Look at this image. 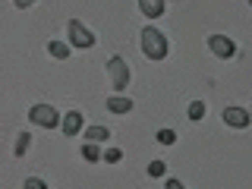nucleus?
<instances>
[{
	"mask_svg": "<svg viewBox=\"0 0 252 189\" xmlns=\"http://www.w3.org/2000/svg\"><path fill=\"white\" fill-rule=\"evenodd\" d=\"M66 32H69V44L82 47V51H89V47H94V35H92V32L85 29V26H82L79 19H69Z\"/></svg>",
	"mask_w": 252,
	"mask_h": 189,
	"instance_id": "obj_4",
	"label": "nucleus"
},
{
	"mask_svg": "<svg viewBox=\"0 0 252 189\" xmlns=\"http://www.w3.org/2000/svg\"><path fill=\"white\" fill-rule=\"evenodd\" d=\"M167 189H186V186L180 183V180H167Z\"/></svg>",
	"mask_w": 252,
	"mask_h": 189,
	"instance_id": "obj_19",
	"label": "nucleus"
},
{
	"mask_svg": "<svg viewBox=\"0 0 252 189\" xmlns=\"http://www.w3.org/2000/svg\"><path fill=\"white\" fill-rule=\"evenodd\" d=\"M47 54H51L54 60H66V57H69V44H63V41H51V44H47Z\"/></svg>",
	"mask_w": 252,
	"mask_h": 189,
	"instance_id": "obj_11",
	"label": "nucleus"
},
{
	"mask_svg": "<svg viewBox=\"0 0 252 189\" xmlns=\"http://www.w3.org/2000/svg\"><path fill=\"white\" fill-rule=\"evenodd\" d=\"M85 139H89V142H107L110 129H107V126H89V129H85Z\"/></svg>",
	"mask_w": 252,
	"mask_h": 189,
	"instance_id": "obj_10",
	"label": "nucleus"
},
{
	"mask_svg": "<svg viewBox=\"0 0 252 189\" xmlns=\"http://www.w3.org/2000/svg\"><path fill=\"white\" fill-rule=\"evenodd\" d=\"M164 173H167V164H164V161H152V164H148V177H164Z\"/></svg>",
	"mask_w": 252,
	"mask_h": 189,
	"instance_id": "obj_15",
	"label": "nucleus"
},
{
	"mask_svg": "<svg viewBox=\"0 0 252 189\" xmlns=\"http://www.w3.org/2000/svg\"><path fill=\"white\" fill-rule=\"evenodd\" d=\"M35 3V0H16V6H19V10H26V6H32Z\"/></svg>",
	"mask_w": 252,
	"mask_h": 189,
	"instance_id": "obj_20",
	"label": "nucleus"
},
{
	"mask_svg": "<svg viewBox=\"0 0 252 189\" xmlns=\"http://www.w3.org/2000/svg\"><path fill=\"white\" fill-rule=\"evenodd\" d=\"M107 73H110V85H114V92H123L126 85H129V66H126L123 57H110L107 60Z\"/></svg>",
	"mask_w": 252,
	"mask_h": 189,
	"instance_id": "obj_2",
	"label": "nucleus"
},
{
	"mask_svg": "<svg viewBox=\"0 0 252 189\" xmlns=\"http://www.w3.org/2000/svg\"><path fill=\"white\" fill-rule=\"evenodd\" d=\"M249 6H252V0H249Z\"/></svg>",
	"mask_w": 252,
	"mask_h": 189,
	"instance_id": "obj_21",
	"label": "nucleus"
},
{
	"mask_svg": "<svg viewBox=\"0 0 252 189\" xmlns=\"http://www.w3.org/2000/svg\"><path fill=\"white\" fill-rule=\"evenodd\" d=\"M29 120L35 126H44V129H54V126H60V114L54 110L51 104H35L29 110Z\"/></svg>",
	"mask_w": 252,
	"mask_h": 189,
	"instance_id": "obj_3",
	"label": "nucleus"
},
{
	"mask_svg": "<svg viewBox=\"0 0 252 189\" xmlns=\"http://www.w3.org/2000/svg\"><path fill=\"white\" fill-rule=\"evenodd\" d=\"M167 51H170L167 38H164L161 32L152 29V26L142 29V54H145L148 60H164V57H167Z\"/></svg>",
	"mask_w": 252,
	"mask_h": 189,
	"instance_id": "obj_1",
	"label": "nucleus"
},
{
	"mask_svg": "<svg viewBox=\"0 0 252 189\" xmlns=\"http://www.w3.org/2000/svg\"><path fill=\"white\" fill-rule=\"evenodd\" d=\"M139 10L148 16V19H158L164 13V0H139Z\"/></svg>",
	"mask_w": 252,
	"mask_h": 189,
	"instance_id": "obj_9",
	"label": "nucleus"
},
{
	"mask_svg": "<svg viewBox=\"0 0 252 189\" xmlns=\"http://www.w3.org/2000/svg\"><path fill=\"white\" fill-rule=\"evenodd\" d=\"M82 126H85V117L79 114V110H69V114L60 120V129L66 132V136H76V132L82 129Z\"/></svg>",
	"mask_w": 252,
	"mask_h": 189,
	"instance_id": "obj_7",
	"label": "nucleus"
},
{
	"mask_svg": "<svg viewBox=\"0 0 252 189\" xmlns=\"http://www.w3.org/2000/svg\"><path fill=\"white\" fill-rule=\"evenodd\" d=\"M202 117H205V104H202V101H192V104H189V120L199 123Z\"/></svg>",
	"mask_w": 252,
	"mask_h": 189,
	"instance_id": "obj_14",
	"label": "nucleus"
},
{
	"mask_svg": "<svg viewBox=\"0 0 252 189\" xmlns=\"http://www.w3.org/2000/svg\"><path fill=\"white\" fill-rule=\"evenodd\" d=\"M158 142H161V145H173V142H177V132H173V129H161V132H158Z\"/></svg>",
	"mask_w": 252,
	"mask_h": 189,
	"instance_id": "obj_16",
	"label": "nucleus"
},
{
	"mask_svg": "<svg viewBox=\"0 0 252 189\" xmlns=\"http://www.w3.org/2000/svg\"><path fill=\"white\" fill-rule=\"evenodd\" d=\"M107 110H110V114H129L132 101L129 98H120V94H110V98H107Z\"/></svg>",
	"mask_w": 252,
	"mask_h": 189,
	"instance_id": "obj_8",
	"label": "nucleus"
},
{
	"mask_svg": "<svg viewBox=\"0 0 252 189\" xmlns=\"http://www.w3.org/2000/svg\"><path fill=\"white\" fill-rule=\"evenodd\" d=\"M29 145H32V136H29V132H19V139H16V155H26L29 152Z\"/></svg>",
	"mask_w": 252,
	"mask_h": 189,
	"instance_id": "obj_12",
	"label": "nucleus"
},
{
	"mask_svg": "<svg viewBox=\"0 0 252 189\" xmlns=\"http://www.w3.org/2000/svg\"><path fill=\"white\" fill-rule=\"evenodd\" d=\"M220 120H224L227 126H233V129H246V126L252 123V114L246 107H224Z\"/></svg>",
	"mask_w": 252,
	"mask_h": 189,
	"instance_id": "obj_5",
	"label": "nucleus"
},
{
	"mask_svg": "<svg viewBox=\"0 0 252 189\" xmlns=\"http://www.w3.org/2000/svg\"><path fill=\"white\" fill-rule=\"evenodd\" d=\"M82 158H85V161H98V158H101V148L94 145V142H89V145H82Z\"/></svg>",
	"mask_w": 252,
	"mask_h": 189,
	"instance_id": "obj_13",
	"label": "nucleus"
},
{
	"mask_svg": "<svg viewBox=\"0 0 252 189\" xmlns=\"http://www.w3.org/2000/svg\"><path fill=\"white\" fill-rule=\"evenodd\" d=\"M208 47H211V54H215V57H220V60L236 57V44H233L227 35H211V38H208Z\"/></svg>",
	"mask_w": 252,
	"mask_h": 189,
	"instance_id": "obj_6",
	"label": "nucleus"
},
{
	"mask_svg": "<svg viewBox=\"0 0 252 189\" xmlns=\"http://www.w3.org/2000/svg\"><path fill=\"white\" fill-rule=\"evenodd\" d=\"M120 158H123V152H120V148H107V152H104V161H107V164H117Z\"/></svg>",
	"mask_w": 252,
	"mask_h": 189,
	"instance_id": "obj_17",
	"label": "nucleus"
},
{
	"mask_svg": "<svg viewBox=\"0 0 252 189\" xmlns=\"http://www.w3.org/2000/svg\"><path fill=\"white\" fill-rule=\"evenodd\" d=\"M26 189H47V186H44V180H38V177H29V180H26Z\"/></svg>",
	"mask_w": 252,
	"mask_h": 189,
	"instance_id": "obj_18",
	"label": "nucleus"
}]
</instances>
